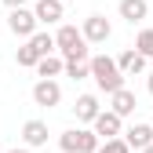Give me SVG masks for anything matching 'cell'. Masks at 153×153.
Listing matches in <instances>:
<instances>
[{
	"instance_id": "obj_1",
	"label": "cell",
	"mask_w": 153,
	"mask_h": 153,
	"mask_svg": "<svg viewBox=\"0 0 153 153\" xmlns=\"http://www.w3.org/2000/svg\"><path fill=\"white\" fill-rule=\"evenodd\" d=\"M88 73H91V80L99 84V91H106V95H113V91L124 88V76H120L117 62H113L109 55H91V59H88Z\"/></svg>"
},
{
	"instance_id": "obj_2",
	"label": "cell",
	"mask_w": 153,
	"mask_h": 153,
	"mask_svg": "<svg viewBox=\"0 0 153 153\" xmlns=\"http://www.w3.org/2000/svg\"><path fill=\"white\" fill-rule=\"evenodd\" d=\"M55 48L62 51V59H76V62H88V44L76 26H59V33H55Z\"/></svg>"
},
{
	"instance_id": "obj_3",
	"label": "cell",
	"mask_w": 153,
	"mask_h": 153,
	"mask_svg": "<svg viewBox=\"0 0 153 153\" xmlns=\"http://www.w3.org/2000/svg\"><path fill=\"white\" fill-rule=\"evenodd\" d=\"M80 36H84V44H106L113 36V26H109L106 15H88L84 26H80Z\"/></svg>"
},
{
	"instance_id": "obj_4",
	"label": "cell",
	"mask_w": 153,
	"mask_h": 153,
	"mask_svg": "<svg viewBox=\"0 0 153 153\" xmlns=\"http://www.w3.org/2000/svg\"><path fill=\"white\" fill-rule=\"evenodd\" d=\"M120 128H124V120L117 117V113H109V109H102L99 117L91 120V131L99 135V142H109V139H120Z\"/></svg>"
},
{
	"instance_id": "obj_5",
	"label": "cell",
	"mask_w": 153,
	"mask_h": 153,
	"mask_svg": "<svg viewBox=\"0 0 153 153\" xmlns=\"http://www.w3.org/2000/svg\"><path fill=\"white\" fill-rule=\"evenodd\" d=\"M7 29H11L15 36H22V40H29V36L36 33V18H33V11H29V7H15V11L7 15Z\"/></svg>"
},
{
	"instance_id": "obj_6",
	"label": "cell",
	"mask_w": 153,
	"mask_h": 153,
	"mask_svg": "<svg viewBox=\"0 0 153 153\" xmlns=\"http://www.w3.org/2000/svg\"><path fill=\"white\" fill-rule=\"evenodd\" d=\"M33 11V18H36V26H55V22H62V15H66V7H62V0H36V4L29 7Z\"/></svg>"
},
{
	"instance_id": "obj_7",
	"label": "cell",
	"mask_w": 153,
	"mask_h": 153,
	"mask_svg": "<svg viewBox=\"0 0 153 153\" xmlns=\"http://www.w3.org/2000/svg\"><path fill=\"white\" fill-rule=\"evenodd\" d=\"M33 102L44 106V109L59 106V102H62V88H59V80H36V84H33Z\"/></svg>"
},
{
	"instance_id": "obj_8",
	"label": "cell",
	"mask_w": 153,
	"mask_h": 153,
	"mask_svg": "<svg viewBox=\"0 0 153 153\" xmlns=\"http://www.w3.org/2000/svg\"><path fill=\"white\" fill-rule=\"evenodd\" d=\"M135 106H139V99H135V91H128V88H120V91L109 95V113H117L120 120L131 117V113H135Z\"/></svg>"
},
{
	"instance_id": "obj_9",
	"label": "cell",
	"mask_w": 153,
	"mask_h": 153,
	"mask_svg": "<svg viewBox=\"0 0 153 153\" xmlns=\"http://www.w3.org/2000/svg\"><path fill=\"white\" fill-rule=\"evenodd\" d=\"M22 142H26V149L48 146V124L44 120H26L22 124Z\"/></svg>"
},
{
	"instance_id": "obj_10",
	"label": "cell",
	"mask_w": 153,
	"mask_h": 153,
	"mask_svg": "<svg viewBox=\"0 0 153 153\" xmlns=\"http://www.w3.org/2000/svg\"><path fill=\"white\" fill-rule=\"evenodd\" d=\"M117 62V69H120V76H135V73H142L146 69V59L135 51V48H128V51H120V59H113Z\"/></svg>"
},
{
	"instance_id": "obj_11",
	"label": "cell",
	"mask_w": 153,
	"mask_h": 153,
	"mask_svg": "<svg viewBox=\"0 0 153 153\" xmlns=\"http://www.w3.org/2000/svg\"><path fill=\"white\" fill-rule=\"evenodd\" d=\"M124 142H128V149H146V146H153V128L149 124H135L131 131H124Z\"/></svg>"
},
{
	"instance_id": "obj_12",
	"label": "cell",
	"mask_w": 153,
	"mask_h": 153,
	"mask_svg": "<svg viewBox=\"0 0 153 153\" xmlns=\"http://www.w3.org/2000/svg\"><path fill=\"white\" fill-rule=\"evenodd\" d=\"M73 113H76V120H80V124H91V120L102 113V106H99V99H95V95H80V99H76V106H73Z\"/></svg>"
},
{
	"instance_id": "obj_13",
	"label": "cell",
	"mask_w": 153,
	"mask_h": 153,
	"mask_svg": "<svg viewBox=\"0 0 153 153\" xmlns=\"http://www.w3.org/2000/svg\"><path fill=\"white\" fill-rule=\"evenodd\" d=\"M117 11H120V18H124V22H131V26H135V22H142V18L149 15V4H146V0H120V4H117Z\"/></svg>"
},
{
	"instance_id": "obj_14",
	"label": "cell",
	"mask_w": 153,
	"mask_h": 153,
	"mask_svg": "<svg viewBox=\"0 0 153 153\" xmlns=\"http://www.w3.org/2000/svg\"><path fill=\"white\" fill-rule=\"evenodd\" d=\"M36 76H40V80H55V76H62V59H59V55L40 59V62H36Z\"/></svg>"
},
{
	"instance_id": "obj_15",
	"label": "cell",
	"mask_w": 153,
	"mask_h": 153,
	"mask_svg": "<svg viewBox=\"0 0 153 153\" xmlns=\"http://www.w3.org/2000/svg\"><path fill=\"white\" fill-rule=\"evenodd\" d=\"M26 44H29V48L36 51V59H48V55L55 51V36H51V33H33Z\"/></svg>"
},
{
	"instance_id": "obj_16",
	"label": "cell",
	"mask_w": 153,
	"mask_h": 153,
	"mask_svg": "<svg viewBox=\"0 0 153 153\" xmlns=\"http://www.w3.org/2000/svg\"><path fill=\"white\" fill-rule=\"evenodd\" d=\"M102 142H99V135H95L91 128H76V153H95Z\"/></svg>"
},
{
	"instance_id": "obj_17",
	"label": "cell",
	"mask_w": 153,
	"mask_h": 153,
	"mask_svg": "<svg viewBox=\"0 0 153 153\" xmlns=\"http://www.w3.org/2000/svg\"><path fill=\"white\" fill-rule=\"evenodd\" d=\"M62 73L73 76V80H88V62H76V59H62Z\"/></svg>"
},
{
	"instance_id": "obj_18",
	"label": "cell",
	"mask_w": 153,
	"mask_h": 153,
	"mask_svg": "<svg viewBox=\"0 0 153 153\" xmlns=\"http://www.w3.org/2000/svg\"><path fill=\"white\" fill-rule=\"evenodd\" d=\"M15 62L22 66V69H36V62H40V59H36V51H33L29 44H22V48L15 51Z\"/></svg>"
},
{
	"instance_id": "obj_19",
	"label": "cell",
	"mask_w": 153,
	"mask_h": 153,
	"mask_svg": "<svg viewBox=\"0 0 153 153\" xmlns=\"http://www.w3.org/2000/svg\"><path fill=\"white\" fill-rule=\"evenodd\" d=\"M135 51L142 55V59H153V29H142L135 36Z\"/></svg>"
},
{
	"instance_id": "obj_20",
	"label": "cell",
	"mask_w": 153,
	"mask_h": 153,
	"mask_svg": "<svg viewBox=\"0 0 153 153\" xmlns=\"http://www.w3.org/2000/svg\"><path fill=\"white\" fill-rule=\"evenodd\" d=\"M59 149L62 153H76V128H69V131L59 135Z\"/></svg>"
},
{
	"instance_id": "obj_21",
	"label": "cell",
	"mask_w": 153,
	"mask_h": 153,
	"mask_svg": "<svg viewBox=\"0 0 153 153\" xmlns=\"http://www.w3.org/2000/svg\"><path fill=\"white\" fill-rule=\"evenodd\" d=\"M95 153H131V149H128V142H124V139H109V142H102Z\"/></svg>"
},
{
	"instance_id": "obj_22",
	"label": "cell",
	"mask_w": 153,
	"mask_h": 153,
	"mask_svg": "<svg viewBox=\"0 0 153 153\" xmlns=\"http://www.w3.org/2000/svg\"><path fill=\"white\" fill-rule=\"evenodd\" d=\"M4 4H7V7L15 11V7H26V0H4Z\"/></svg>"
},
{
	"instance_id": "obj_23",
	"label": "cell",
	"mask_w": 153,
	"mask_h": 153,
	"mask_svg": "<svg viewBox=\"0 0 153 153\" xmlns=\"http://www.w3.org/2000/svg\"><path fill=\"white\" fill-rule=\"evenodd\" d=\"M146 88H149V95H153V73H149V80H146Z\"/></svg>"
},
{
	"instance_id": "obj_24",
	"label": "cell",
	"mask_w": 153,
	"mask_h": 153,
	"mask_svg": "<svg viewBox=\"0 0 153 153\" xmlns=\"http://www.w3.org/2000/svg\"><path fill=\"white\" fill-rule=\"evenodd\" d=\"M7 153H29V149H7Z\"/></svg>"
},
{
	"instance_id": "obj_25",
	"label": "cell",
	"mask_w": 153,
	"mask_h": 153,
	"mask_svg": "<svg viewBox=\"0 0 153 153\" xmlns=\"http://www.w3.org/2000/svg\"><path fill=\"white\" fill-rule=\"evenodd\" d=\"M142 153H153V146H146V149H142Z\"/></svg>"
}]
</instances>
